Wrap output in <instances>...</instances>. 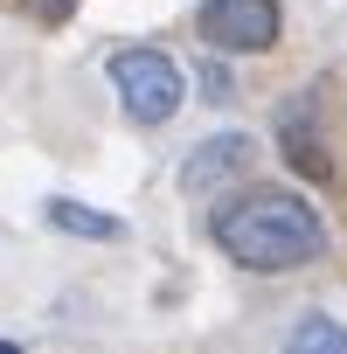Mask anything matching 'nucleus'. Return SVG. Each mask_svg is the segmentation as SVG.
Segmentation results:
<instances>
[{
	"label": "nucleus",
	"instance_id": "f257e3e1",
	"mask_svg": "<svg viewBox=\"0 0 347 354\" xmlns=\"http://www.w3.org/2000/svg\"><path fill=\"white\" fill-rule=\"evenodd\" d=\"M209 236L229 264L257 271V278H278V271H299L326 250V223L306 195L292 188H243L229 195L216 216H209Z\"/></svg>",
	"mask_w": 347,
	"mask_h": 354
},
{
	"label": "nucleus",
	"instance_id": "f03ea898",
	"mask_svg": "<svg viewBox=\"0 0 347 354\" xmlns=\"http://www.w3.org/2000/svg\"><path fill=\"white\" fill-rule=\"evenodd\" d=\"M104 77H111V91H118V104H125L132 125H167L174 111H181V97H188L181 70H174L160 49H111Z\"/></svg>",
	"mask_w": 347,
	"mask_h": 354
},
{
	"label": "nucleus",
	"instance_id": "7ed1b4c3",
	"mask_svg": "<svg viewBox=\"0 0 347 354\" xmlns=\"http://www.w3.org/2000/svg\"><path fill=\"white\" fill-rule=\"evenodd\" d=\"M333 84H312L306 97H292L285 111H278V153L306 174V181H333V132H326V118H333V97H326Z\"/></svg>",
	"mask_w": 347,
	"mask_h": 354
},
{
	"label": "nucleus",
	"instance_id": "20e7f679",
	"mask_svg": "<svg viewBox=\"0 0 347 354\" xmlns=\"http://www.w3.org/2000/svg\"><path fill=\"white\" fill-rule=\"evenodd\" d=\"M195 35L216 56H264L278 49V0H202Z\"/></svg>",
	"mask_w": 347,
	"mask_h": 354
},
{
	"label": "nucleus",
	"instance_id": "39448f33",
	"mask_svg": "<svg viewBox=\"0 0 347 354\" xmlns=\"http://www.w3.org/2000/svg\"><path fill=\"white\" fill-rule=\"evenodd\" d=\"M250 132H209L195 146V160H181V195H209L216 181H236V174L250 167Z\"/></svg>",
	"mask_w": 347,
	"mask_h": 354
},
{
	"label": "nucleus",
	"instance_id": "423d86ee",
	"mask_svg": "<svg viewBox=\"0 0 347 354\" xmlns=\"http://www.w3.org/2000/svg\"><path fill=\"white\" fill-rule=\"evenodd\" d=\"M42 209H49V230H63V236H91V243H118V236H125V223H118V216H104V209H91V202L49 195Z\"/></svg>",
	"mask_w": 347,
	"mask_h": 354
},
{
	"label": "nucleus",
	"instance_id": "0eeeda50",
	"mask_svg": "<svg viewBox=\"0 0 347 354\" xmlns=\"http://www.w3.org/2000/svg\"><path fill=\"white\" fill-rule=\"evenodd\" d=\"M278 354H347V326L340 319H326V313H306L292 333H285V347Z\"/></svg>",
	"mask_w": 347,
	"mask_h": 354
},
{
	"label": "nucleus",
	"instance_id": "6e6552de",
	"mask_svg": "<svg viewBox=\"0 0 347 354\" xmlns=\"http://www.w3.org/2000/svg\"><path fill=\"white\" fill-rule=\"evenodd\" d=\"M202 91H209V104H229V77L223 70H202Z\"/></svg>",
	"mask_w": 347,
	"mask_h": 354
},
{
	"label": "nucleus",
	"instance_id": "1a4fd4ad",
	"mask_svg": "<svg viewBox=\"0 0 347 354\" xmlns=\"http://www.w3.org/2000/svg\"><path fill=\"white\" fill-rule=\"evenodd\" d=\"M70 8H77V0H42V15H49V21H63Z\"/></svg>",
	"mask_w": 347,
	"mask_h": 354
},
{
	"label": "nucleus",
	"instance_id": "9d476101",
	"mask_svg": "<svg viewBox=\"0 0 347 354\" xmlns=\"http://www.w3.org/2000/svg\"><path fill=\"white\" fill-rule=\"evenodd\" d=\"M0 354H21V347H15V340H0Z\"/></svg>",
	"mask_w": 347,
	"mask_h": 354
}]
</instances>
